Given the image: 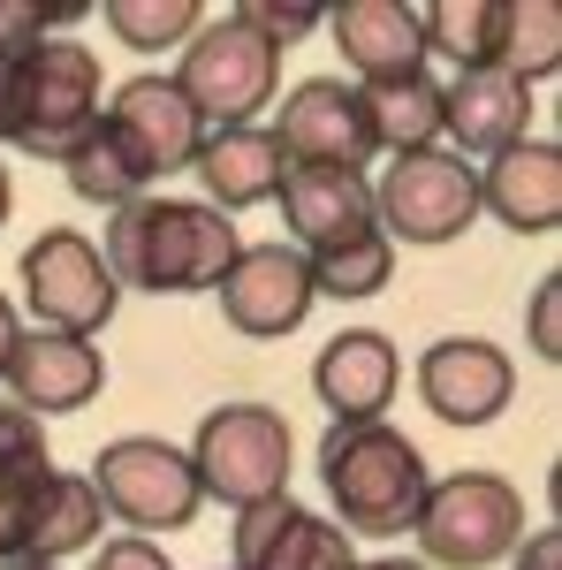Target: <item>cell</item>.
<instances>
[{"label": "cell", "instance_id": "19", "mask_svg": "<svg viewBox=\"0 0 562 570\" xmlns=\"http://www.w3.org/2000/svg\"><path fill=\"white\" fill-rule=\"evenodd\" d=\"M190 176L206 183V206H214V214H244V206H266V198L282 190L289 160H282L274 130L244 122V130H206L198 160H190Z\"/></svg>", "mask_w": 562, "mask_h": 570}, {"label": "cell", "instance_id": "40", "mask_svg": "<svg viewBox=\"0 0 562 570\" xmlns=\"http://www.w3.org/2000/svg\"><path fill=\"white\" fill-rule=\"evenodd\" d=\"M0 85H8V69H0Z\"/></svg>", "mask_w": 562, "mask_h": 570}, {"label": "cell", "instance_id": "36", "mask_svg": "<svg viewBox=\"0 0 562 570\" xmlns=\"http://www.w3.org/2000/svg\"><path fill=\"white\" fill-rule=\"evenodd\" d=\"M16 335H23V320H16V305L0 297V365H8V351H16Z\"/></svg>", "mask_w": 562, "mask_h": 570}, {"label": "cell", "instance_id": "15", "mask_svg": "<svg viewBox=\"0 0 562 570\" xmlns=\"http://www.w3.org/2000/svg\"><path fill=\"white\" fill-rule=\"evenodd\" d=\"M510 389H517V365L494 343H479V335H448V343H433L418 357V395H426V411L441 426H486V419H502Z\"/></svg>", "mask_w": 562, "mask_h": 570}, {"label": "cell", "instance_id": "23", "mask_svg": "<svg viewBox=\"0 0 562 570\" xmlns=\"http://www.w3.org/2000/svg\"><path fill=\"white\" fill-rule=\"evenodd\" d=\"M357 107H365L373 153L388 145L395 160H403V153H433V145H441V85H433L426 69H403V77H381V85H357Z\"/></svg>", "mask_w": 562, "mask_h": 570}, {"label": "cell", "instance_id": "38", "mask_svg": "<svg viewBox=\"0 0 562 570\" xmlns=\"http://www.w3.org/2000/svg\"><path fill=\"white\" fill-rule=\"evenodd\" d=\"M8 206H16V183H8V168H0V228H8Z\"/></svg>", "mask_w": 562, "mask_h": 570}, {"label": "cell", "instance_id": "24", "mask_svg": "<svg viewBox=\"0 0 562 570\" xmlns=\"http://www.w3.org/2000/svg\"><path fill=\"white\" fill-rule=\"evenodd\" d=\"M494 69H510L517 85H540L562 69V8L555 0H502L494 16Z\"/></svg>", "mask_w": 562, "mask_h": 570}, {"label": "cell", "instance_id": "37", "mask_svg": "<svg viewBox=\"0 0 562 570\" xmlns=\"http://www.w3.org/2000/svg\"><path fill=\"white\" fill-rule=\"evenodd\" d=\"M349 570H426V563H411V556H373V563H349Z\"/></svg>", "mask_w": 562, "mask_h": 570}, {"label": "cell", "instance_id": "18", "mask_svg": "<svg viewBox=\"0 0 562 570\" xmlns=\"http://www.w3.org/2000/svg\"><path fill=\"white\" fill-rule=\"evenodd\" d=\"M532 130V85L510 69H456V85H441V137H456L464 153H510Z\"/></svg>", "mask_w": 562, "mask_h": 570}, {"label": "cell", "instance_id": "20", "mask_svg": "<svg viewBox=\"0 0 562 570\" xmlns=\"http://www.w3.org/2000/svg\"><path fill=\"white\" fill-rule=\"evenodd\" d=\"M274 198H282L297 252H319V244H343V236L373 228V183L349 176V168H289Z\"/></svg>", "mask_w": 562, "mask_h": 570}, {"label": "cell", "instance_id": "12", "mask_svg": "<svg viewBox=\"0 0 562 570\" xmlns=\"http://www.w3.org/2000/svg\"><path fill=\"white\" fill-rule=\"evenodd\" d=\"M274 145L289 168H365L373 160V130H365V107H357V85L343 77H304L289 99H282V122H274Z\"/></svg>", "mask_w": 562, "mask_h": 570}, {"label": "cell", "instance_id": "32", "mask_svg": "<svg viewBox=\"0 0 562 570\" xmlns=\"http://www.w3.org/2000/svg\"><path fill=\"white\" fill-rule=\"evenodd\" d=\"M532 351L548 365L562 357V274H540V289H532Z\"/></svg>", "mask_w": 562, "mask_h": 570}, {"label": "cell", "instance_id": "9", "mask_svg": "<svg viewBox=\"0 0 562 570\" xmlns=\"http://www.w3.org/2000/svg\"><path fill=\"white\" fill-rule=\"evenodd\" d=\"M479 220V168H464V153H403L388 176L373 183V228L403 236V244H448Z\"/></svg>", "mask_w": 562, "mask_h": 570}, {"label": "cell", "instance_id": "11", "mask_svg": "<svg viewBox=\"0 0 562 570\" xmlns=\"http://www.w3.org/2000/svg\"><path fill=\"white\" fill-rule=\"evenodd\" d=\"M220 320L252 343H274V335H297L304 312H312V274H304L297 244H244L236 266L214 282Z\"/></svg>", "mask_w": 562, "mask_h": 570}, {"label": "cell", "instance_id": "2", "mask_svg": "<svg viewBox=\"0 0 562 570\" xmlns=\"http://www.w3.org/2000/svg\"><path fill=\"white\" fill-rule=\"evenodd\" d=\"M319 480H327V502H335L343 532L395 540V532L418 525L433 472L411 434H395L388 419H365V426H327L319 434Z\"/></svg>", "mask_w": 562, "mask_h": 570}, {"label": "cell", "instance_id": "29", "mask_svg": "<svg viewBox=\"0 0 562 570\" xmlns=\"http://www.w3.org/2000/svg\"><path fill=\"white\" fill-rule=\"evenodd\" d=\"M53 464H0V563L23 556V532H31V502Z\"/></svg>", "mask_w": 562, "mask_h": 570}, {"label": "cell", "instance_id": "39", "mask_svg": "<svg viewBox=\"0 0 562 570\" xmlns=\"http://www.w3.org/2000/svg\"><path fill=\"white\" fill-rule=\"evenodd\" d=\"M0 570H53V563H31V556H16V563H0Z\"/></svg>", "mask_w": 562, "mask_h": 570}, {"label": "cell", "instance_id": "21", "mask_svg": "<svg viewBox=\"0 0 562 570\" xmlns=\"http://www.w3.org/2000/svg\"><path fill=\"white\" fill-rule=\"evenodd\" d=\"M327 23H335L343 61L365 77V85L403 77V69H426V23H418L411 0H343Z\"/></svg>", "mask_w": 562, "mask_h": 570}, {"label": "cell", "instance_id": "3", "mask_svg": "<svg viewBox=\"0 0 562 570\" xmlns=\"http://www.w3.org/2000/svg\"><path fill=\"white\" fill-rule=\"evenodd\" d=\"M91 130H99V53L85 39H39L23 61H8L0 137L16 153H39L61 168Z\"/></svg>", "mask_w": 562, "mask_h": 570}, {"label": "cell", "instance_id": "6", "mask_svg": "<svg viewBox=\"0 0 562 570\" xmlns=\"http://www.w3.org/2000/svg\"><path fill=\"white\" fill-rule=\"evenodd\" d=\"M183 456L198 472V494H214L228 510L289 494V419L266 411V403H220V411H206Z\"/></svg>", "mask_w": 562, "mask_h": 570}, {"label": "cell", "instance_id": "33", "mask_svg": "<svg viewBox=\"0 0 562 570\" xmlns=\"http://www.w3.org/2000/svg\"><path fill=\"white\" fill-rule=\"evenodd\" d=\"M0 464H46V426L16 403H0Z\"/></svg>", "mask_w": 562, "mask_h": 570}, {"label": "cell", "instance_id": "31", "mask_svg": "<svg viewBox=\"0 0 562 570\" xmlns=\"http://www.w3.org/2000/svg\"><path fill=\"white\" fill-rule=\"evenodd\" d=\"M85 8H31V0H0V69L23 61L46 39V23H77Z\"/></svg>", "mask_w": 562, "mask_h": 570}, {"label": "cell", "instance_id": "8", "mask_svg": "<svg viewBox=\"0 0 562 570\" xmlns=\"http://www.w3.org/2000/svg\"><path fill=\"white\" fill-rule=\"evenodd\" d=\"M23 305H31V327L46 335H99L115 305H122V289H115V274L99 259V244H91L85 228H39V244L23 252Z\"/></svg>", "mask_w": 562, "mask_h": 570}, {"label": "cell", "instance_id": "14", "mask_svg": "<svg viewBox=\"0 0 562 570\" xmlns=\"http://www.w3.org/2000/svg\"><path fill=\"white\" fill-rule=\"evenodd\" d=\"M0 381H8V403L31 411V419H46V411H85L91 395L107 389V357H99V343H85V335L23 327L16 351H8V365H0Z\"/></svg>", "mask_w": 562, "mask_h": 570}, {"label": "cell", "instance_id": "10", "mask_svg": "<svg viewBox=\"0 0 562 570\" xmlns=\"http://www.w3.org/2000/svg\"><path fill=\"white\" fill-rule=\"evenodd\" d=\"M99 130L115 137V153L145 176V190L160 176H183L198 160V145H206V122L190 115V99L175 91V77H130V85H115V99L99 107Z\"/></svg>", "mask_w": 562, "mask_h": 570}, {"label": "cell", "instance_id": "1", "mask_svg": "<svg viewBox=\"0 0 562 570\" xmlns=\"http://www.w3.org/2000/svg\"><path fill=\"white\" fill-rule=\"evenodd\" d=\"M244 252V228L228 214H214L206 198H160L145 190L122 214L107 220V274L115 289H145V297H190L214 289L220 274Z\"/></svg>", "mask_w": 562, "mask_h": 570}, {"label": "cell", "instance_id": "28", "mask_svg": "<svg viewBox=\"0 0 562 570\" xmlns=\"http://www.w3.org/2000/svg\"><path fill=\"white\" fill-rule=\"evenodd\" d=\"M198 0H107V31L137 53H160V46H183L198 31Z\"/></svg>", "mask_w": 562, "mask_h": 570}, {"label": "cell", "instance_id": "35", "mask_svg": "<svg viewBox=\"0 0 562 570\" xmlns=\"http://www.w3.org/2000/svg\"><path fill=\"white\" fill-rule=\"evenodd\" d=\"M517 570H562V532H532V540H517Z\"/></svg>", "mask_w": 562, "mask_h": 570}, {"label": "cell", "instance_id": "26", "mask_svg": "<svg viewBox=\"0 0 562 570\" xmlns=\"http://www.w3.org/2000/svg\"><path fill=\"white\" fill-rule=\"evenodd\" d=\"M494 16H502V0H433V8H418L426 53H448L456 69H494Z\"/></svg>", "mask_w": 562, "mask_h": 570}, {"label": "cell", "instance_id": "13", "mask_svg": "<svg viewBox=\"0 0 562 570\" xmlns=\"http://www.w3.org/2000/svg\"><path fill=\"white\" fill-rule=\"evenodd\" d=\"M228 556H236V570H349V563H357L349 532L327 525L319 510L289 502V494L236 510V540H228Z\"/></svg>", "mask_w": 562, "mask_h": 570}, {"label": "cell", "instance_id": "27", "mask_svg": "<svg viewBox=\"0 0 562 570\" xmlns=\"http://www.w3.org/2000/svg\"><path fill=\"white\" fill-rule=\"evenodd\" d=\"M61 168H69V190H77V198H91V206H107V214H122L130 198H145V176H137L130 160L115 153V137H107V130H91L85 145L61 160Z\"/></svg>", "mask_w": 562, "mask_h": 570}, {"label": "cell", "instance_id": "4", "mask_svg": "<svg viewBox=\"0 0 562 570\" xmlns=\"http://www.w3.org/2000/svg\"><path fill=\"white\" fill-rule=\"evenodd\" d=\"M274 85H282V53H274L244 16L198 23V31L183 39L175 91L190 99V115H198L206 130H244L259 107H274Z\"/></svg>", "mask_w": 562, "mask_h": 570}, {"label": "cell", "instance_id": "16", "mask_svg": "<svg viewBox=\"0 0 562 570\" xmlns=\"http://www.w3.org/2000/svg\"><path fill=\"white\" fill-rule=\"evenodd\" d=\"M479 214H494L517 236H555L562 228V153L548 137H517L479 168Z\"/></svg>", "mask_w": 562, "mask_h": 570}, {"label": "cell", "instance_id": "30", "mask_svg": "<svg viewBox=\"0 0 562 570\" xmlns=\"http://www.w3.org/2000/svg\"><path fill=\"white\" fill-rule=\"evenodd\" d=\"M228 16H244L274 53H289V46L319 23V8H312V0H244V8H228Z\"/></svg>", "mask_w": 562, "mask_h": 570}, {"label": "cell", "instance_id": "22", "mask_svg": "<svg viewBox=\"0 0 562 570\" xmlns=\"http://www.w3.org/2000/svg\"><path fill=\"white\" fill-rule=\"evenodd\" d=\"M99 525H107V510H99V487L85 472H46L39 502H31V532H23V556L31 563H69V556H85L99 548Z\"/></svg>", "mask_w": 562, "mask_h": 570}, {"label": "cell", "instance_id": "34", "mask_svg": "<svg viewBox=\"0 0 562 570\" xmlns=\"http://www.w3.org/2000/svg\"><path fill=\"white\" fill-rule=\"evenodd\" d=\"M91 570H175L168 556H160V548H152V540H107V548H99V556H91Z\"/></svg>", "mask_w": 562, "mask_h": 570}, {"label": "cell", "instance_id": "7", "mask_svg": "<svg viewBox=\"0 0 562 570\" xmlns=\"http://www.w3.org/2000/svg\"><path fill=\"white\" fill-rule=\"evenodd\" d=\"M99 487V510L107 518H122L130 532H183L198 518V472H190V456L168 449L160 434H122L99 449V464L85 472Z\"/></svg>", "mask_w": 562, "mask_h": 570}, {"label": "cell", "instance_id": "17", "mask_svg": "<svg viewBox=\"0 0 562 570\" xmlns=\"http://www.w3.org/2000/svg\"><path fill=\"white\" fill-rule=\"evenodd\" d=\"M395 381H403V365H395V343L381 327H343V335L319 351V365H312V395L335 411V426L381 419Z\"/></svg>", "mask_w": 562, "mask_h": 570}, {"label": "cell", "instance_id": "5", "mask_svg": "<svg viewBox=\"0 0 562 570\" xmlns=\"http://www.w3.org/2000/svg\"><path fill=\"white\" fill-rule=\"evenodd\" d=\"M418 548H426V570H486L502 556H517L524 540V494L502 472H448V480L426 487L418 502Z\"/></svg>", "mask_w": 562, "mask_h": 570}, {"label": "cell", "instance_id": "25", "mask_svg": "<svg viewBox=\"0 0 562 570\" xmlns=\"http://www.w3.org/2000/svg\"><path fill=\"white\" fill-rule=\"evenodd\" d=\"M304 274H312V297H381L395 274V244L381 228H365V236H343V244H319V252H304Z\"/></svg>", "mask_w": 562, "mask_h": 570}]
</instances>
